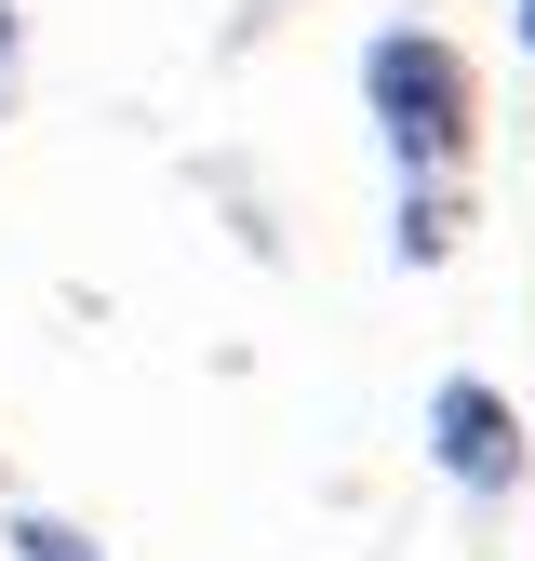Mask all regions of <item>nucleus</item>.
I'll use <instances>...</instances> for the list:
<instances>
[{
  "mask_svg": "<svg viewBox=\"0 0 535 561\" xmlns=\"http://www.w3.org/2000/svg\"><path fill=\"white\" fill-rule=\"evenodd\" d=\"M362 121L401 174H468L482 161V67H468V41L429 14L375 27L362 41Z\"/></svg>",
  "mask_w": 535,
  "mask_h": 561,
  "instance_id": "obj_1",
  "label": "nucleus"
},
{
  "mask_svg": "<svg viewBox=\"0 0 535 561\" xmlns=\"http://www.w3.org/2000/svg\"><path fill=\"white\" fill-rule=\"evenodd\" d=\"M429 468L455 481L468 508L522 495V468H535V442H522V401H509L496 375H442V388H429Z\"/></svg>",
  "mask_w": 535,
  "mask_h": 561,
  "instance_id": "obj_2",
  "label": "nucleus"
},
{
  "mask_svg": "<svg viewBox=\"0 0 535 561\" xmlns=\"http://www.w3.org/2000/svg\"><path fill=\"white\" fill-rule=\"evenodd\" d=\"M468 241V174H401V215H388V254L401 267H442Z\"/></svg>",
  "mask_w": 535,
  "mask_h": 561,
  "instance_id": "obj_3",
  "label": "nucleus"
},
{
  "mask_svg": "<svg viewBox=\"0 0 535 561\" xmlns=\"http://www.w3.org/2000/svg\"><path fill=\"white\" fill-rule=\"evenodd\" d=\"M14 561H107V548H94L81 522H54V508H27V522H14Z\"/></svg>",
  "mask_w": 535,
  "mask_h": 561,
  "instance_id": "obj_4",
  "label": "nucleus"
},
{
  "mask_svg": "<svg viewBox=\"0 0 535 561\" xmlns=\"http://www.w3.org/2000/svg\"><path fill=\"white\" fill-rule=\"evenodd\" d=\"M14 94H27V14L0 0V121H14Z\"/></svg>",
  "mask_w": 535,
  "mask_h": 561,
  "instance_id": "obj_5",
  "label": "nucleus"
},
{
  "mask_svg": "<svg viewBox=\"0 0 535 561\" xmlns=\"http://www.w3.org/2000/svg\"><path fill=\"white\" fill-rule=\"evenodd\" d=\"M509 27H522V41H535V0H509Z\"/></svg>",
  "mask_w": 535,
  "mask_h": 561,
  "instance_id": "obj_6",
  "label": "nucleus"
}]
</instances>
